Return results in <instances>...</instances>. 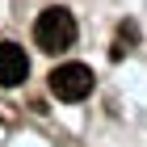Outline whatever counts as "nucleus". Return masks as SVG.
Returning a JSON list of instances; mask_svg holds the SVG:
<instances>
[{
    "mask_svg": "<svg viewBox=\"0 0 147 147\" xmlns=\"http://www.w3.org/2000/svg\"><path fill=\"white\" fill-rule=\"evenodd\" d=\"M34 42L42 46L46 55H63L71 42H76V17H71L67 9H42L34 21Z\"/></svg>",
    "mask_w": 147,
    "mask_h": 147,
    "instance_id": "nucleus-1",
    "label": "nucleus"
},
{
    "mask_svg": "<svg viewBox=\"0 0 147 147\" xmlns=\"http://www.w3.org/2000/svg\"><path fill=\"white\" fill-rule=\"evenodd\" d=\"M46 84H51V92L59 101H84L92 92V67H84V63H59L46 76Z\"/></svg>",
    "mask_w": 147,
    "mask_h": 147,
    "instance_id": "nucleus-2",
    "label": "nucleus"
},
{
    "mask_svg": "<svg viewBox=\"0 0 147 147\" xmlns=\"http://www.w3.org/2000/svg\"><path fill=\"white\" fill-rule=\"evenodd\" d=\"M25 76H30L25 51L17 42H0V84L4 88H17V84H25Z\"/></svg>",
    "mask_w": 147,
    "mask_h": 147,
    "instance_id": "nucleus-3",
    "label": "nucleus"
}]
</instances>
